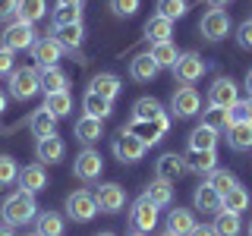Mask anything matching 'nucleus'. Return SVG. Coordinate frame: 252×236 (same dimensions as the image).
Segmentation results:
<instances>
[{
    "label": "nucleus",
    "instance_id": "nucleus-45",
    "mask_svg": "<svg viewBox=\"0 0 252 236\" xmlns=\"http://www.w3.org/2000/svg\"><path fill=\"white\" fill-rule=\"evenodd\" d=\"M13 73V51L0 47V76H10Z\"/></svg>",
    "mask_w": 252,
    "mask_h": 236
},
{
    "label": "nucleus",
    "instance_id": "nucleus-13",
    "mask_svg": "<svg viewBox=\"0 0 252 236\" xmlns=\"http://www.w3.org/2000/svg\"><path fill=\"white\" fill-rule=\"evenodd\" d=\"M199 31L208 41H220V38H227V31H230V16L224 10H208L199 22Z\"/></svg>",
    "mask_w": 252,
    "mask_h": 236
},
{
    "label": "nucleus",
    "instance_id": "nucleus-41",
    "mask_svg": "<svg viewBox=\"0 0 252 236\" xmlns=\"http://www.w3.org/2000/svg\"><path fill=\"white\" fill-rule=\"evenodd\" d=\"M189 3L186 0H158V16H164V19H180V16H186Z\"/></svg>",
    "mask_w": 252,
    "mask_h": 236
},
{
    "label": "nucleus",
    "instance_id": "nucleus-42",
    "mask_svg": "<svg viewBox=\"0 0 252 236\" xmlns=\"http://www.w3.org/2000/svg\"><path fill=\"white\" fill-rule=\"evenodd\" d=\"M208 183L215 186L220 195H227V192H230L233 186H240V183H236V177H233L230 170H215V173H211V179H208Z\"/></svg>",
    "mask_w": 252,
    "mask_h": 236
},
{
    "label": "nucleus",
    "instance_id": "nucleus-21",
    "mask_svg": "<svg viewBox=\"0 0 252 236\" xmlns=\"http://www.w3.org/2000/svg\"><path fill=\"white\" fill-rule=\"evenodd\" d=\"M192 230H195L192 211L177 208V211H170V214H167V233H173V236H189Z\"/></svg>",
    "mask_w": 252,
    "mask_h": 236
},
{
    "label": "nucleus",
    "instance_id": "nucleus-17",
    "mask_svg": "<svg viewBox=\"0 0 252 236\" xmlns=\"http://www.w3.org/2000/svg\"><path fill=\"white\" fill-rule=\"evenodd\" d=\"M35 154H38L41 164H57V161H63V154H66V145H63L60 136H47V139H38Z\"/></svg>",
    "mask_w": 252,
    "mask_h": 236
},
{
    "label": "nucleus",
    "instance_id": "nucleus-18",
    "mask_svg": "<svg viewBox=\"0 0 252 236\" xmlns=\"http://www.w3.org/2000/svg\"><path fill=\"white\" fill-rule=\"evenodd\" d=\"M47 186V173H44V164H29L26 170H19V189H26V192H41Z\"/></svg>",
    "mask_w": 252,
    "mask_h": 236
},
{
    "label": "nucleus",
    "instance_id": "nucleus-24",
    "mask_svg": "<svg viewBox=\"0 0 252 236\" xmlns=\"http://www.w3.org/2000/svg\"><path fill=\"white\" fill-rule=\"evenodd\" d=\"M227 142H230L233 151H249L252 148V123H246V120L233 123L230 129H227Z\"/></svg>",
    "mask_w": 252,
    "mask_h": 236
},
{
    "label": "nucleus",
    "instance_id": "nucleus-29",
    "mask_svg": "<svg viewBox=\"0 0 252 236\" xmlns=\"http://www.w3.org/2000/svg\"><path fill=\"white\" fill-rule=\"evenodd\" d=\"M218 145V132L208 126H195L192 136H189V151H211Z\"/></svg>",
    "mask_w": 252,
    "mask_h": 236
},
{
    "label": "nucleus",
    "instance_id": "nucleus-48",
    "mask_svg": "<svg viewBox=\"0 0 252 236\" xmlns=\"http://www.w3.org/2000/svg\"><path fill=\"white\" fill-rule=\"evenodd\" d=\"M189 236H218V233H215V227H199V224H195V230Z\"/></svg>",
    "mask_w": 252,
    "mask_h": 236
},
{
    "label": "nucleus",
    "instance_id": "nucleus-1",
    "mask_svg": "<svg viewBox=\"0 0 252 236\" xmlns=\"http://www.w3.org/2000/svg\"><path fill=\"white\" fill-rule=\"evenodd\" d=\"M0 214H3L6 227H22V224H29V220H35V217H38L35 195L26 192V189H16L13 195H6V199H3Z\"/></svg>",
    "mask_w": 252,
    "mask_h": 236
},
{
    "label": "nucleus",
    "instance_id": "nucleus-54",
    "mask_svg": "<svg viewBox=\"0 0 252 236\" xmlns=\"http://www.w3.org/2000/svg\"><path fill=\"white\" fill-rule=\"evenodd\" d=\"M0 236H13V230L10 227H0Z\"/></svg>",
    "mask_w": 252,
    "mask_h": 236
},
{
    "label": "nucleus",
    "instance_id": "nucleus-14",
    "mask_svg": "<svg viewBox=\"0 0 252 236\" xmlns=\"http://www.w3.org/2000/svg\"><path fill=\"white\" fill-rule=\"evenodd\" d=\"M32 57L38 60V66H41V69H54L60 63V57H63V47L57 44V38H54V35H47V38H38V41H35Z\"/></svg>",
    "mask_w": 252,
    "mask_h": 236
},
{
    "label": "nucleus",
    "instance_id": "nucleus-36",
    "mask_svg": "<svg viewBox=\"0 0 252 236\" xmlns=\"http://www.w3.org/2000/svg\"><path fill=\"white\" fill-rule=\"evenodd\" d=\"M66 85H69V76L63 73V69H44L41 73V91L44 94H54V91H66Z\"/></svg>",
    "mask_w": 252,
    "mask_h": 236
},
{
    "label": "nucleus",
    "instance_id": "nucleus-55",
    "mask_svg": "<svg viewBox=\"0 0 252 236\" xmlns=\"http://www.w3.org/2000/svg\"><path fill=\"white\" fill-rule=\"evenodd\" d=\"M94 236H114V233H94Z\"/></svg>",
    "mask_w": 252,
    "mask_h": 236
},
{
    "label": "nucleus",
    "instance_id": "nucleus-26",
    "mask_svg": "<svg viewBox=\"0 0 252 236\" xmlns=\"http://www.w3.org/2000/svg\"><path fill=\"white\" fill-rule=\"evenodd\" d=\"M202 126H208L215 132H227L233 126V117L227 107H208V110H202Z\"/></svg>",
    "mask_w": 252,
    "mask_h": 236
},
{
    "label": "nucleus",
    "instance_id": "nucleus-37",
    "mask_svg": "<svg viewBox=\"0 0 252 236\" xmlns=\"http://www.w3.org/2000/svg\"><path fill=\"white\" fill-rule=\"evenodd\" d=\"M38 236H63V217L57 211H44L38 214V227H35Z\"/></svg>",
    "mask_w": 252,
    "mask_h": 236
},
{
    "label": "nucleus",
    "instance_id": "nucleus-49",
    "mask_svg": "<svg viewBox=\"0 0 252 236\" xmlns=\"http://www.w3.org/2000/svg\"><path fill=\"white\" fill-rule=\"evenodd\" d=\"M85 0H57V6H82Z\"/></svg>",
    "mask_w": 252,
    "mask_h": 236
},
{
    "label": "nucleus",
    "instance_id": "nucleus-44",
    "mask_svg": "<svg viewBox=\"0 0 252 236\" xmlns=\"http://www.w3.org/2000/svg\"><path fill=\"white\" fill-rule=\"evenodd\" d=\"M139 3H142V0H107V6L114 10V16H123V19H126V16H136Z\"/></svg>",
    "mask_w": 252,
    "mask_h": 236
},
{
    "label": "nucleus",
    "instance_id": "nucleus-57",
    "mask_svg": "<svg viewBox=\"0 0 252 236\" xmlns=\"http://www.w3.org/2000/svg\"><path fill=\"white\" fill-rule=\"evenodd\" d=\"M29 236H38V233H29Z\"/></svg>",
    "mask_w": 252,
    "mask_h": 236
},
{
    "label": "nucleus",
    "instance_id": "nucleus-3",
    "mask_svg": "<svg viewBox=\"0 0 252 236\" xmlns=\"http://www.w3.org/2000/svg\"><path fill=\"white\" fill-rule=\"evenodd\" d=\"M41 91V73L35 66H22L10 73V94L16 101H29Z\"/></svg>",
    "mask_w": 252,
    "mask_h": 236
},
{
    "label": "nucleus",
    "instance_id": "nucleus-20",
    "mask_svg": "<svg viewBox=\"0 0 252 236\" xmlns=\"http://www.w3.org/2000/svg\"><path fill=\"white\" fill-rule=\"evenodd\" d=\"M89 91H94V94H101V98H107V101H114L117 94L123 91V85H120V79H117L114 73H98V76L92 79Z\"/></svg>",
    "mask_w": 252,
    "mask_h": 236
},
{
    "label": "nucleus",
    "instance_id": "nucleus-30",
    "mask_svg": "<svg viewBox=\"0 0 252 236\" xmlns=\"http://www.w3.org/2000/svg\"><path fill=\"white\" fill-rule=\"evenodd\" d=\"M101 136H104V120H94V117H82V120H76V139L98 142Z\"/></svg>",
    "mask_w": 252,
    "mask_h": 236
},
{
    "label": "nucleus",
    "instance_id": "nucleus-38",
    "mask_svg": "<svg viewBox=\"0 0 252 236\" xmlns=\"http://www.w3.org/2000/svg\"><path fill=\"white\" fill-rule=\"evenodd\" d=\"M148 54H152V60L158 63V66H170V69H173V63L180 60V51H177L170 41H158V44H152V51H148Z\"/></svg>",
    "mask_w": 252,
    "mask_h": 236
},
{
    "label": "nucleus",
    "instance_id": "nucleus-15",
    "mask_svg": "<svg viewBox=\"0 0 252 236\" xmlns=\"http://www.w3.org/2000/svg\"><path fill=\"white\" fill-rule=\"evenodd\" d=\"M94 202H98V211L117 214V211H123V205H126V192H123V186L107 183V186H101L98 192H94Z\"/></svg>",
    "mask_w": 252,
    "mask_h": 236
},
{
    "label": "nucleus",
    "instance_id": "nucleus-50",
    "mask_svg": "<svg viewBox=\"0 0 252 236\" xmlns=\"http://www.w3.org/2000/svg\"><path fill=\"white\" fill-rule=\"evenodd\" d=\"M243 104H246V123H252V98L243 101Z\"/></svg>",
    "mask_w": 252,
    "mask_h": 236
},
{
    "label": "nucleus",
    "instance_id": "nucleus-34",
    "mask_svg": "<svg viewBox=\"0 0 252 236\" xmlns=\"http://www.w3.org/2000/svg\"><path fill=\"white\" fill-rule=\"evenodd\" d=\"M211 227H215L218 236H240V230H243L240 214H233V211H218V217H215Z\"/></svg>",
    "mask_w": 252,
    "mask_h": 236
},
{
    "label": "nucleus",
    "instance_id": "nucleus-9",
    "mask_svg": "<svg viewBox=\"0 0 252 236\" xmlns=\"http://www.w3.org/2000/svg\"><path fill=\"white\" fill-rule=\"evenodd\" d=\"M170 110L177 117H195L202 110V98H199V91L192 88V85H180L177 91H173V98H170Z\"/></svg>",
    "mask_w": 252,
    "mask_h": 236
},
{
    "label": "nucleus",
    "instance_id": "nucleus-8",
    "mask_svg": "<svg viewBox=\"0 0 252 236\" xmlns=\"http://www.w3.org/2000/svg\"><path fill=\"white\" fill-rule=\"evenodd\" d=\"M186 173V157L177 151H167L155 161V179H164V183H177Z\"/></svg>",
    "mask_w": 252,
    "mask_h": 236
},
{
    "label": "nucleus",
    "instance_id": "nucleus-23",
    "mask_svg": "<svg viewBox=\"0 0 252 236\" xmlns=\"http://www.w3.org/2000/svg\"><path fill=\"white\" fill-rule=\"evenodd\" d=\"M54 38H57V44L63 47V51H79L82 47V38H85V29L82 22L79 26H63V29H54Z\"/></svg>",
    "mask_w": 252,
    "mask_h": 236
},
{
    "label": "nucleus",
    "instance_id": "nucleus-46",
    "mask_svg": "<svg viewBox=\"0 0 252 236\" xmlns=\"http://www.w3.org/2000/svg\"><path fill=\"white\" fill-rule=\"evenodd\" d=\"M236 41H240L243 47H252V19L240 26V31H236Z\"/></svg>",
    "mask_w": 252,
    "mask_h": 236
},
{
    "label": "nucleus",
    "instance_id": "nucleus-47",
    "mask_svg": "<svg viewBox=\"0 0 252 236\" xmlns=\"http://www.w3.org/2000/svg\"><path fill=\"white\" fill-rule=\"evenodd\" d=\"M16 6H19V0H0V22H6L10 16H16Z\"/></svg>",
    "mask_w": 252,
    "mask_h": 236
},
{
    "label": "nucleus",
    "instance_id": "nucleus-58",
    "mask_svg": "<svg viewBox=\"0 0 252 236\" xmlns=\"http://www.w3.org/2000/svg\"><path fill=\"white\" fill-rule=\"evenodd\" d=\"M164 236H173V233H164Z\"/></svg>",
    "mask_w": 252,
    "mask_h": 236
},
{
    "label": "nucleus",
    "instance_id": "nucleus-56",
    "mask_svg": "<svg viewBox=\"0 0 252 236\" xmlns=\"http://www.w3.org/2000/svg\"><path fill=\"white\" fill-rule=\"evenodd\" d=\"M249 236H252V220H249Z\"/></svg>",
    "mask_w": 252,
    "mask_h": 236
},
{
    "label": "nucleus",
    "instance_id": "nucleus-11",
    "mask_svg": "<svg viewBox=\"0 0 252 236\" xmlns=\"http://www.w3.org/2000/svg\"><path fill=\"white\" fill-rule=\"evenodd\" d=\"M145 151H148V148L142 145V142L132 136V132H126V129L114 139V154H117V161H123V164L142 161V157H145Z\"/></svg>",
    "mask_w": 252,
    "mask_h": 236
},
{
    "label": "nucleus",
    "instance_id": "nucleus-33",
    "mask_svg": "<svg viewBox=\"0 0 252 236\" xmlns=\"http://www.w3.org/2000/svg\"><path fill=\"white\" fill-rule=\"evenodd\" d=\"M44 13H47V0H19V6H16V16L29 26H35Z\"/></svg>",
    "mask_w": 252,
    "mask_h": 236
},
{
    "label": "nucleus",
    "instance_id": "nucleus-39",
    "mask_svg": "<svg viewBox=\"0 0 252 236\" xmlns=\"http://www.w3.org/2000/svg\"><path fill=\"white\" fill-rule=\"evenodd\" d=\"M44 107L51 110L54 117H66L69 110H73V98H69V91H54V94H44Z\"/></svg>",
    "mask_w": 252,
    "mask_h": 236
},
{
    "label": "nucleus",
    "instance_id": "nucleus-40",
    "mask_svg": "<svg viewBox=\"0 0 252 236\" xmlns=\"http://www.w3.org/2000/svg\"><path fill=\"white\" fill-rule=\"evenodd\" d=\"M79 22H82V6H57L54 10V29L79 26Z\"/></svg>",
    "mask_w": 252,
    "mask_h": 236
},
{
    "label": "nucleus",
    "instance_id": "nucleus-35",
    "mask_svg": "<svg viewBox=\"0 0 252 236\" xmlns=\"http://www.w3.org/2000/svg\"><path fill=\"white\" fill-rule=\"evenodd\" d=\"M158 117H164V107L158 98H139L132 104V120H158Z\"/></svg>",
    "mask_w": 252,
    "mask_h": 236
},
{
    "label": "nucleus",
    "instance_id": "nucleus-6",
    "mask_svg": "<svg viewBox=\"0 0 252 236\" xmlns=\"http://www.w3.org/2000/svg\"><path fill=\"white\" fill-rule=\"evenodd\" d=\"M205 60L199 57V54H180V60L173 63V76H177V82H183V85H192V82H199V79L205 76Z\"/></svg>",
    "mask_w": 252,
    "mask_h": 236
},
{
    "label": "nucleus",
    "instance_id": "nucleus-43",
    "mask_svg": "<svg viewBox=\"0 0 252 236\" xmlns=\"http://www.w3.org/2000/svg\"><path fill=\"white\" fill-rule=\"evenodd\" d=\"M19 179V167H16V161L10 154H0V186H10Z\"/></svg>",
    "mask_w": 252,
    "mask_h": 236
},
{
    "label": "nucleus",
    "instance_id": "nucleus-10",
    "mask_svg": "<svg viewBox=\"0 0 252 236\" xmlns=\"http://www.w3.org/2000/svg\"><path fill=\"white\" fill-rule=\"evenodd\" d=\"M101 170H104V161H101L98 151H92V148H85V151L76 154V164H73V173L82 183H94V179L101 177Z\"/></svg>",
    "mask_w": 252,
    "mask_h": 236
},
{
    "label": "nucleus",
    "instance_id": "nucleus-27",
    "mask_svg": "<svg viewBox=\"0 0 252 236\" xmlns=\"http://www.w3.org/2000/svg\"><path fill=\"white\" fill-rule=\"evenodd\" d=\"M114 101H107V98H101V94H94V91H85V98H82V110H85V117H94V120H104V117H110V107Z\"/></svg>",
    "mask_w": 252,
    "mask_h": 236
},
{
    "label": "nucleus",
    "instance_id": "nucleus-53",
    "mask_svg": "<svg viewBox=\"0 0 252 236\" xmlns=\"http://www.w3.org/2000/svg\"><path fill=\"white\" fill-rule=\"evenodd\" d=\"M3 110H6V94L0 91V114H3Z\"/></svg>",
    "mask_w": 252,
    "mask_h": 236
},
{
    "label": "nucleus",
    "instance_id": "nucleus-16",
    "mask_svg": "<svg viewBox=\"0 0 252 236\" xmlns=\"http://www.w3.org/2000/svg\"><path fill=\"white\" fill-rule=\"evenodd\" d=\"M29 129H32V136H38V139L57 136V117H54L47 107H38L35 114L29 117Z\"/></svg>",
    "mask_w": 252,
    "mask_h": 236
},
{
    "label": "nucleus",
    "instance_id": "nucleus-19",
    "mask_svg": "<svg viewBox=\"0 0 252 236\" xmlns=\"http://www.w3.org/2000/svg\"><path fill=\"white\" fill-rule=\"evenodd\" d=\"M192 202H195V211H208V214H218L220 211V192L211 183H202L195 189Z\"/></svg>",
    "mask_w": 252,
    "mask_h": 236
},
{
    "label": "nucleus",
    "instance_id": "nucleus-2",
    "mask_svg": "<svg viewBox=\"0 0 252 236\" xmlns=\"http://www.w3.org/2000/svg\"><path fill=\"white\" fill-rule=\"evenodd\" d=\"M126 132H132L145 148H152L158 145L164 136H167V129H170V117L164 114V117H158V120H129V126H123Z\"/></svg>",
    "mask_w": 252,
    "mask_h": 236
},
{
    "label": "nucleus",
    "instance_id": "nucleus-22",
    "mask_svg": "<svg viewBox=\"0 0 252 236\" xmlns=\"http://www.w3.org/2000/svg\"><path fill=\"white\" fill-rule=\"evenodd\" d=\"M158 63L152 60V54H139V57H132L129 63V76L136 79V82H152V79L158 76Z\"/></svg>",
    "mask_w": 252,
    "mask_h": 236
},
{
    "label": "nucleus",
    "instance_id": "nucleus-51",
    "mask_svg": "<svg viewBox=\"0 0 252 236\" xmlns=\"http://www.w3.org/2000/svg\"><path fill=\"white\" fill-rule=\"evenodd\" d=\"M246 91H249V98H252V69L246 73Z\"/></svg>",
    "mask_w": 252,
    "mask_h": 236
},
{
    "label": "nucleus",
    "instance_id": "nucleus-5",
    "mask_svg": "<svg viewBox=\"0 0 252 236\" xmlns=\"http://www.w3.org/2000/svg\"><path fill=\"white\" fill-rule=\"evenodd\" d=\"M129 224H132V230H136V233H152L155 227H158V208H155V205L145 199V195L132 202Z\"/></svg>",
    "mask_w": 252,
    "mask_h": 236
},
{
    "label": "nucleus",
    "instance_id": "nucleus-4",
    "mask_svg": "<svg viewBox=\"0 0 252 236\" xmlns=\"http://www.w3.org/2000/svg\"><path fill=\"white\" fill-rule=\"evenodd\" d=\"M35 26H29V22H22V19H16L6 26L3 31V47L6 51H29V47H35Z\"/></svg>",
    "mask_w": 252,
    "mask_h": 236
},
{
    "label": "nucleus",
    "instance_id": "nucleus-28",
    "mask_svg": "<svg viewBox=\"0 0 252 236\" xmlns=\"http://www.w3.org/2000/svg\"><path fill=\"white\" fill-rule=\"evenodd\" d=\"M170 31H173V22L164 19V16H152V19L145 22V38L152 44L158 41H170Z\"/></svg>",
    "mask_w": 252,
    "mask_h": 236
},
{
    "label": "nucleus",
    "instance_id": "nucleus-31",
    "mask_svg": "<svg viewBox=\"0 0 252 236\" xmlns=\"http://www.w3.org/2000/svg\"><path fill=\"white\" fill-rule=\"evenodd\" d=\"M145 199L152 202L155 208H167V205L173 202V186L164 183V179H155V183L145 189Z\"/></svg>",
    "mask_w": 252,
    "mask_h": 236
},
{
    "label": "nucleus",
    "instance_id": "nucleus-7",
    "mask_svg": "<svg viewBox=\"0 0 252 236\" xmlns=\"http://www.w3.org/2000/svg\"><path fill=\"white\" fill-rule=\"evenodd\" d=\"M66 214L73 220H79V224H85V220H92L94 214H98V202H94L92 192L79 189V192H73L66 199Z\"/></svg>",
    "mask_w": 252,
    "mask_h": 236
},
{
    "label": "nucleus",
    "instance_id": "nucleus-52",
    "mask_svg": "<svg viewBox=\"0 0 252 236\" xmlns=\"http://www.w3.org/2000/svg\"><path fill=\"white\" fill-rule=\"evenodd\" d=\"M208 3H211V6H215V10H218V6H227V3H230V0H208Z\"/></svg>",
    "mask_w": 252,
    "mask_h": 236
},
{
    "label": "nucleus",
    "instance_id": "nucleus-25",
    "mask_svg": "<svg viewBox=\"0 0 252 236\" xmlns=\"http://www.w3.org/2000/svg\"><path fill=\"white\" fill-rule=\"evenodd\" d=\"M186 170H192V173H215L218 170V151L215 148H211V151H189Z\"/></svg>",
    "mask_w": 252,
    "mask_h": 236
},
{
    "label": "nucleus",
    "instance_id": "nucleus-12",
    "mask_svg": "<svg viewBox=\"0 0 252 236\" xmlns=\"http://www.w3.org/2000/svg\"><path fill=\"white\" fill-rule=\"evenodd\" d=\"M236 101H240V88H236V82L230 76L227 79H215V85L208 88V104L211 107H227L230 110Z\"/></svg>",
    "mask_w": 252,
    "mask_h": 236
},
{
    "label": "nucleus",
    "instance_id": "nucleus-32",
    "mask_svg": "<svg viewBox=\"0 0 252 236\" xmlns=\"http://www.w3.org/2000/svg\"><path fill=\"white\" fill-rule=\"evenodd\" d=\"M249 208V192L243 186H233L227 195H220V211H233V214H240V211Z\"/></svg>",
    "mask_w": 252,
    "mask_h": 236
}]
</instances>
